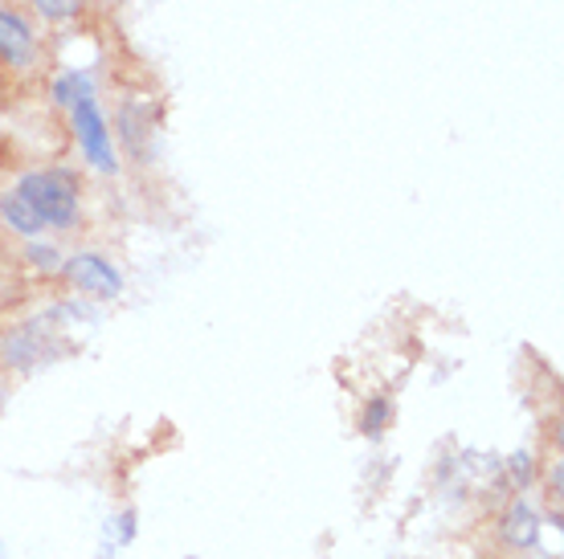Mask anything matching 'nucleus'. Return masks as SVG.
Wrapping results in <instances>:
<instances>
[{
    "instance_id": "f257e3e1",
    "label": "nucleus",
    "mask_w": 564,
    "mask_h": 559,
    "mask_svg": "<svg viewBox=\"0 0 564 559\" xmlns=\"http://www.w3.org/2000/svg\"><path fill=\"white\" fill-rule=\"evenodd\" d=\"M17 193L25 196L29 209L45 224L70 229L78 221V184L70 172H29V176H21Z\"/></svg>"
},
{
    "instance_id": "f03ea898",
    "label": "nucleus",
    "mask_w": 564,
    "mask_h": 559,
    "mask_svg": "<svg viewBox=\"0 0 564 559\" xmlns=\"http://www.w3.org/2000/svg\"><path fill=\"white\" fill-rule=\"evenodd\" d=\"M66 315H70V310H50V315H42V319L21 322L13 336L4 339V360H9L13 368H21V372L57 360V351H62V331H66V327H57V322L66 319Z\"/></svg>"
},
{
    "instance_id": "7ed1b4c3",
    "label": "nucleus",
    "mask_w": 564,
    "mask_h": 559,
    "mask_svg": "<svg viewBox=\"0 0 564 559\" xmlns=\"http://www.w3.org/2000/svg\"><path fill=\"white\" fill-rule=\"evenodd\" d=\"M74 127H78V140H83V152L86 160L95 164L99 172L115 176L119 172V160H115V147H111V135H107V123H102L99 107H95V98H83V102H74Z\"/></svg>"
},
{
    "instance_id": "20e7f679",
    "label": "nucleus",
    "mask_w": 564,
    "mask_h": 559,
    "mask_svg": "<svg viewBox=\"0 0 564 559\" xmlns=\"http://www.w3.org/2000/svg\"><path fill=\"white\" fill-rule=\"evenodd\" d=\"M66 278L83 294H95V298H115V294L123 291L119 270L107 257H99V253H78V257H70L66 262Z\"/></svg>"
},
{
    "instance_id": "39448f33",
    "label": "nucleus",
    "mask_w": 564,
    "mask_h": 559,
    "mask_svg": "<svg viewBox=\"0 0 564 559\" xmlns=\"http://www.w3.org/2000/svg\"><path fill=\"white\" fill-rule=\"evenodd\" d=\"M37 57V45H33V33L17 13L0 9V62L13 66V70H29Z\"/></svg>"
},
{
    "instance_id": "423d86ee",
    "label": "nucleus",
    "mask_w": 564,
    "mask_h": 559,
    "mask_svg": "<svg viewBox=\"0 0 564 559\" xmlns=\"http://www.w3.org/2000/svg\"><path fill=\"white\" fill-rule=\"evenodd\" d=\"M0 217H4V221H9V229H17L21 238H37V233L45 229V221L29 209V200L21 193H9L4 200H0Z\"/></svg>"
},
{
    "instance_id": "0eeeda50",
    "label": "nucleus",
    "mask_w": 564,
    "mask_h": 559,
    "mask_svg": "<svg viewBox=\"0 0 564 559\" xmlns=\"http://www.w3.org/2000/svg\"><path fill=\"white\" fill-rule=\"evenodd\" d=\"M54 98L62 107H74V102H83V98H95V83H90V74L83 70H70L62 74L54 83Z\"/></svg>"
},
{
    "instance_id": "6e6552de",
    "label": "nucleus",
    "mask_w": 564,
    "mask_h": 559,
    "mask_svg": "<svg viewBox=\"0 0 564 559\" xmlns=\"http://www.w3.org/2000/svg\"><path fill=\"white\" fill-rule=\"evenodd\" d=\"M503 531H508V544L532 547V544H536V515H532L523 503H516L508 511V527H503Z\"/></svg>"
},
{
    "instance_id": "1a4fd4ad",
    "label": "nucleus",
    "mask_w": 564,
    "mask_h": 559,
    "mask_svg": "<svg viewBox=\"0 0 564 559\" xmlns=\"http://www.w3.org/2000/svg\"><path fill=\"white\" fill-rule=\"evenodd\" d=\"M37 9H42L50 21H62V17H74L78 9H83V0H33Z\"/></svg>"
},
{
    "instance_id": "9d476101",
    "label": "nucleus",
    "mask_w": 564,
    "mask_h": 559,
    "mask_svg": "<svg viewBox=\"0 0 564 559\" xmlns=\"http://www.w3.org/2000/svg\"><path fill=\"white\" fill-rule=\"evenodd\" d=\"M384 417H389V405H384V401H377V405H372L365 413V434H372V437L381 434V429H384Z\"/></svg>"
},
{
    "instance_id": "9b49d317",
    "label": "nucleus",
    "mask_w": 564,
    "mask_h": 559,
    "mask_svg": "<svg viewBox=\"0 0 564 559\" xmlns=\"http://www.w3.org/2000/svg\"><path fill=\"white\" fill-rule=\"evenodd\" d=\"M29 262H37L42 270H57V253L45 250V245H33V250H29Z\"/></svg>"
},
{
    "instance_id": "f8f14e48",
    "label": "nucleus",
    "mask_w": 564,
    "mask_h": 559,
    "mask_svg": "<svg viewBox=\"0 0 564 559\" xmlns=\"http://www.w3.org/2000/svg\"><path fill=\"white\" fill-rule=\"evenodd\" d=\"M4 401H9V388H4V380H0V408H4Z\"/></svg>"
}]
</instances>
